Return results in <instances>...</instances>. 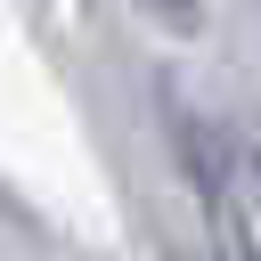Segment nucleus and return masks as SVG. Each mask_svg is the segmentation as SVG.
<instances>
[{
  "mask_svg": "<svg viewBox=\"0 0 261 261\" xmlns=\"http://www.w3.org/2000/svg\"><path fill=\"white\" fill-rule=\"evenodd\" d=\"M139 16H155L163 33H196L204 24V0H139Z\"/></svg>",
  "mask_w": 261,
  "mask_h": 261,
  "instance_id": "1",
  "label": "nucleus"
},
{
  "mask_svg": "<svg viewBox=\"0 0 261 261\" xmlns=\"http://www.w3.org/2000/svg\"><path fill=\"white\" fill-rule=\"evenodd\" d=\"M228 261H261V245L253 237H228Z\"/></svg>",
  "mask_w": 261,
  "mask_h": 261,
  "instance_id": "2",
  "label": "nucleus"
}]
</instances>
